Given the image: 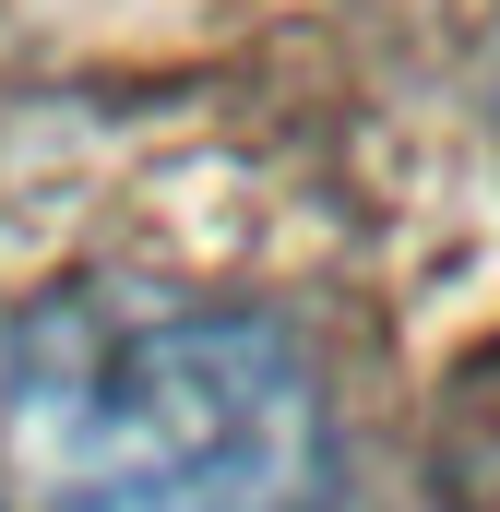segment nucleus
<instances>
[{"instance_id":"obj_1","label":"nucleus","mask_w":500,"mask_h":512,"mask_svg":"<svg viewBox=\"0 0 500 512\" xmlns=\"http://www.w3.org/2000/svg\"><path fill=\"white\" fill-rule=\"evenodd\" d=\"M36 512H322L334 405L286 322L191 286H48L0 334Z\"/></svg>"}]
</instances>
